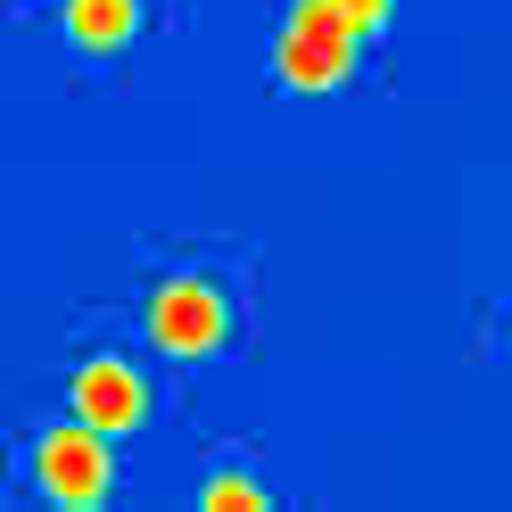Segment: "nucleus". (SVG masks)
<instances>
[{"instance_id": "obj_4", "label": "nucleus", "mask_w": 512, "mask_h": 512, "mask_svg": "<svg viewBox=\"0 0 512 512\" xmlns=\"http://www.w3.org/2000/svg\"><path fill=\"white\" fill-rule=\"evenodd\" d=\"M75 413L116 438V430H133L141 413H149V380L124 364V356H91V364L75 372Z\"/></svg>"}, {"instance_id": "obj_6", "label": "nucleus", "mask_w": 512, "mask_h": 512, "mask_svg": "<svg viewBox=\"0 0 512 512\" xmlns=\"http://www.w3.org/2000/svg\"><path fill=\"white\" fill-rule=\"evenodd\" d=\"M199 496H207V504H265V488H256L248 471H215V479H207Z\"/></svg>"}, {"instance_id": "obj_5", "label": "nucleus", "mask_w": 512, "mask_h": 512, "mask_svg": "<svg viewBox=\"0 0 512 512\" xmlns=\"http://www.w3.org/2000/svg\"><path fill=\"white\" fill-rule=\"evenodd\" d=\"M133 25H141V0H67V34H75L83 50L133 42Z\"/></svg>"}, {"instance_id": "obj_3", "label": "nucleus", "mask_w": 512, "mask_h": 512, "mask_svg": "<svg viewBox=\"0 0 512 512\" xmlns=\"http://www.w3.org/2000/svg\"><path fill=\"white\" fill-rule=\"evenodd\" d=\"M223 323H232V306H223V290L199 281V273H174L166 290L149 298V331H157L166 356H207V347H223Z\"/></svg>"}, {"instance_id": "obj_2", "label": "nucleus", "mask_w": 512, "mask_h": 512, "mask_svg": "<svg viewBox=\"0 0 512 512\" xmlns=\"http://www.w3.org/2000/svg\"><path fill=\"white\" fill-rule=\"evenodd\" d=\"M34 471H42V488L58 496V504H100L108 496V430L100 422H83V413H75V422H58L42 446H34Z\"/></svg>"}, {"instance_id": "obj_7", "label": "nucleus", "mask_w": 512, "mask_h": 512, "mask_svg": "<svg viewBox=\"0 0 512 512\" xmlns=\"http://www.w3.org/2000/svg\"><path fill=\"white\" fill-rule=\"evenodd\" d=\"M339 9H347V17H356V25H364V34H380V25H389V9H397V0H339Z\"/></svg>"}, {"instance_id": "obj_1", "label": "nucleus", "mask_w": 512, "mask_h": 512, "mask_svg": "<svg viewBox=\"0 0 512 512\" xmlns=\"http://www.w3.org/2000/svg\"><path fill=\"white\" fill-rule=\"evenodd\" d=\"M356 42H364V25L347 17L339 0H298V9L281 17L273 58H281V75H290V83L323 91V83H339L347 67H356Z\"/></svg>"}]
</instances>
